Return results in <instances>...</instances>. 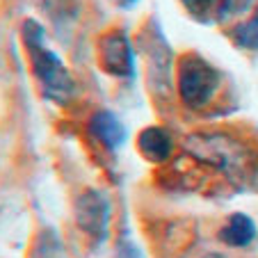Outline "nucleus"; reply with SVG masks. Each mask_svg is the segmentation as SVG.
<instances>
[{
    "label": "nucleus",
    "mask_w": 258,
    "mask_h": 258,
    "mask_svg": "<svg viewBox=\"0 0 258 258\" xmlns=\"http://www.w3.org/2000/svg\"><path fill=\"white\" fill-rule=\"evenodd\" d=\"M185 151L231 178H247L256 162L251 149L226 133H195L185 140Z\"/></svg>",
    "instance_id": "f257e3e1"
},
{
    "label": "nucleus",
    "mask_w": 258,
    "mask_h": 258,
    "mask_svg": "<svg viewBox=\"0 0 258 258\" xmlns=\"http://www.w3.org/2000/svg\"><path fill=\"white\" fill-rule=\"evenodd\" d=\"M23 41L30 50L34 76L39 78L46 96L57 103H67L76 94V83L62 64V59L44 46V28L37 21L28 19L23 23Z\"/></svg>",
    "instance_id": "f03ea898"
},
{
    "label": "nucleus",
    "mask_w": 258,
    "mask_h": 258,
    "mask_svg": "<svg viewBox=\"0 0 258 258\" xmlns=\"http://www.w3.org/2000/svg\"><path fill=\"white\" fill-rule=\"evenodd\" d=\"M219 87V73L215 67H210L204 57L199 55H187L183 57L178 67V94L180 101L187 107L208 105L210 98L215 96Z\"/></svg>",
    "instance_id": "7ed1b4c3"
},
{
    "label": "nucleus",
    "mask_w": 258,
    "mask_h": 258,
    "mask_svg": "<svg viewBox=\"0 0 258 258\" xmlns=\"http://www.w3.org/2000/svg\"><path fill=\"white\" fill-rule=\"evenodd\" d=\"M76 222L87 235L103 240L110 222V204L105 195L98 190H87L76 201Z\"/></svg>",
    "instance_id": "20e7f679"
},
{
    "label": "nucleus",
    "mask_w": 258,
    "mask_h": 258,
    "mask_svg": "<svg viewBox=\"0 0 258 258\" xmlns=\"http://www.w3.org/2000/svg\"><path fill=\"white\" fill-rule=\"evenodd\" d=\"M98 55H101V64L105 73H110V76L131 78L135 73V55L131 48V39L119 30L107 32L103 37L101 46H98Z\"/></svg>",
    "instance_id": "39448f33"
},
{
    "label": "nucleus",
    "mask_w": 258,
    "mask_h": 258,
    "mask_svg": "<svg viewBox=\"0 0 258 258\" xmlns=\"http://www.w3.org/2000/svg\"><path fill=\"white\" fill-rule=\"evenodd\" d=\"M137 146H140V153L151 162H167L174 151V140L171 135L165 131V128H146V131L140 133L137 137Z\"/></svg>",
    "instance_id": "423d86ee"
},
{
    "label": "nucleus",
    "mask_w": 258,
    "mask_h": 258,
    "mask_svg": "<svg viewBox=\"0 0 258 258\" xmlns=\"http://www.w3.org/2000/svg\"><path fill=\"white\" fill-rule=\"evenodd\" d=\"M89 133L96 140H101L107 149H117L126 140V128L121 126V121L112 112H105V110L96 112L89 119Z\"/></svg>",
    "instance_id": "0eeeda50"
},
{
    "label": "nucleus",
    "mask_w": 258,
    "mask_h": 258,
    "mask_svg": "<svg viewBox=\"0 0 258 258\" xmlns=\"http://www.w3.org/2000/svg\"><path fill=\"white\" fill-rule=\"evenodd\" d=\"M183 5L197 21L217 23V21H224L238 7V0H183Z\"/></svg>",
    "instance_id": "6e6552de"
},
{
    "label": "nucleus",
    "mask_w": 258,
    "mask_h": 258,
    "mask_svg": "<svg viewBox=\"0 0 258 258\" xmlns=\"http://www.w3.org/2000/svg\"><path fill=\"white\" fill-rule=\"evenodd\" d=\"M222 242L231 244V247H247L256 238V224L242 213H235L229 217V222L224 224V229L219 231Z\"/></svg>",
    "instance_id": "1a4fd4ad"
},
{
    "label": "nucleus",
    "mask_w": 258,
    "mask_h": 258,
    "mask_svg": "<svg viewBox=\"0 0 258 258\" xmlns=\"http://www.w3.org/2000/svg\"><path fill=\"white\" fill-rule=\"evenodd\" d=\"M235 44L242 46V48H258V10L253 12V16L244 23H240L233 30Z\"/></svg>",
    "instance_id": "9d476101"
},
{
    "label": "nucleus",
    "mask_w": 258,
    "mask_h": 258,
    "mask_svg": "<svg viewBox=\"0 0 258 258\" xmlns=\"http://www.w3.org/2000/svg\"><path fill=\"white\" fill-rule=\"evenodd\" d=\"M119 3H123V5H131V3H137V0H119Z\"/></svg>",
    "instance_id": "9b49d317"
}]
</instances>
